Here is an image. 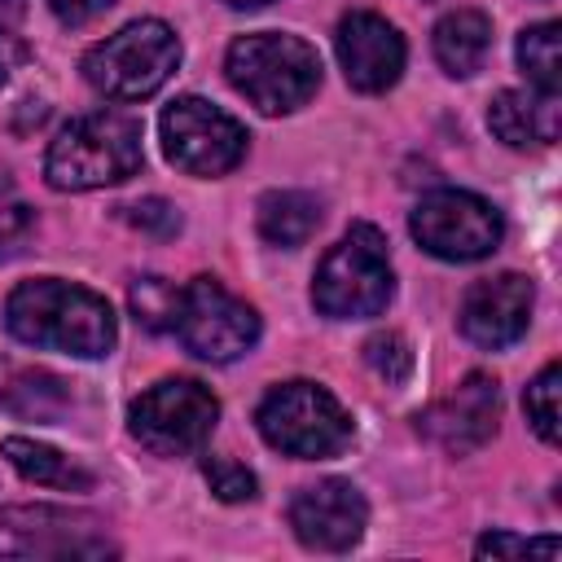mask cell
<instances>
[{
    "label": "cell",
    "instance_id": "ba28073f",
    "mask_svg": "<svg viewBox=\"0 0 562 562\" xmlns=\"http://www.w3.org/2000/svg\"><path fill=\"white\" fill-rule=\"evenodd\" d=\"M408 228H413V237H417V246L426 255L448 259V263L487 259L505 237L501 211L487 198L470 193V189H435V193H426L413 206Z\"/></svg>",
    "mask_w": 562,
    "mask_h": 562
},
{
    "label": "cell",
    "instance_id": "ac0fdd59",
    "mask_svg": "<svg viewBox=\"0 0 562 562\" xmlns=\"http://www.w3.org/2000/svg\"><path fill=\"white\" fill-rule=\"evenodd\" d=\"M430 44H435V61L443 66V75L470 79L474 70H483V61L492 53V22L479 9H457L435 22Z\"/></svg>",
    "mask_w": 562,
    "mask_h": 562
},
{
    "label": "cell",
    "instance_id": "d4e9b609",
    "mask_svg": "<svg viewBox=\"0 0 562 562\" xmlns=\"http://www.w3.org/2000/svg\"><path fill=\"white\" fill-rule=\"evenodd\" d=\"M202 479H206V487H211L220 501H228V505L255 501V492H259V479H255L241 461H233V457H206V461H202Z\"/></svg>",
    "mask_w": 562,
    "mask_h": 562
},
{
    "label": "cell",
    "instance_id": "9c48e42d",
    "mask_svg": "<svg viewBox=\"0 0 562 562\" xmlns=\"http://www.w3.org/2000/svg\"><path fill=\"white\" fill-rule=\"evenodd\" d=\"M176 338L198 360L233 364L259 342V312L233 290H224L215 277H193L189 285H180Z\"/></svg>",
    "mask_w": 562,
    "mask_h": 562
},
{
    "label": "cell",
    "instance_id": "603a6c76",
    "mask_svg": "<svg viewBox=\"0 0 562 562\" xmlns=\"http://www.w3.org/2000/svg\"><path fill=\"white\" fill-rule=\"evenodd\" d=\"M127 303L136 312V321L145 329H176V312H180V290L167 277H136L127 290Z\"/></svg>",
    "mask_w": 562,
    "mask_h": 562
},
{
    "label": "cell",
    "instance_id": "83f0119b",
    "mask_svg": "<svg viewBox=\"0 0 562 562\" xmlns=\"http://www.w3.org/2000/svg\"><path fill=\"white\" fill-rule=\"evenodd\" d=\"M123 220L149 237H176L180 233V211L167 198H140L132 206H123Z\"/></svg>",
    "mask_w": 562,
    "mask_h": 562
},
{
    "label": "cell",
    "instance_id": "9a60e30c",
    "mask_svg": "<svg viewBox=\"0 0 562 562\" xmlns=\"http://www.w3.org/2000/svg\"><path fill=\"white\" fill-rule=\"evenodd\" d=\"M334 48H338V66L347 75V83L356 92H386L400 83L404 75V61H408V48H404V35L378 18V13H347L338 22V35H334Z\"/></svg>",
    "mask_w": 562,
    "mask_h": 562
},
{
    "label": "cell",
    "instance_id": "3957f363",
    "mask_svg": "<svg viewBox=\"0 0 562 562\" xmlns=\"http://www.w3.org/2000/svg\"><path fill=\"white\" fill-rule=\"evenodd\" d=\"M228 83L259 114H290L307 105L321 88V53L285 31H255L228 44Z\"/></svg>",
    "mask_w": 562,
    "mask_h": 562
},
{
    "label": "cell",
    "instance_id": "e0dca14e",
    "mask_svg": "<svg viewBox=\"0 0 562 562\" xmlns=\"http://www.w3.org/2000/svg\"><path fill=\"white\" fill-rule=\"evenodd\" d=\"M75 391L66 378L48 373V369H31V364H13L0 356V408L18 413V417H35V422H57L70 408Z\"/></svg>",
    "mask_w": 562,
    "mask_h": 562
},
{
    "label": "cell",
    "instance_id": "52a82bcc",
    "mask_svg": "<svg viewBox=\"0 0 562 562\" xmlns=\"http://www.w3.org/2000/svg\"><path fill=\"white\" fill-rule=\"evenodd\" d=\"M220 417V400L198 378H162L127 408V430L154 457H189L198 452Z\"/></svg>",
    "mask_w": 562,
    "mask_h": 562
},
{
    "label": "cell",
    "instance_id": "6da1fadb",
    "mask_svg": "<svg viewBox=\"0 0 562 562\" xmlns=\"http://www.w3.org/2000/svg\"><path fill=\"white\" fill-rule=\"evenodd\" d=\"M4 325L26 347L79 360H101L119 342V321L110 303L97 290L61 277H31L13 285L4 299Z\"/></svg>",
    "mask_w": 562,
    "mask_h": 562
},
{
    "label": "cell",
    "instance_id": "8fae6325",
    "mask_svg": "<svg viewBox=\"0 0 562 562\" xmlns=\"http://www.w3.org/2000/svg\"><path fill=\"white\" fill-rule=\"evenodd\" d=\"M119 544L101 518L57 505H4L0 509V558H114Z\"/></svg>",
    "mask_w": 562,
    "mask_h": 562
},
{
    "label": "cell",
    "instance_id": "8992f818",
    "mask_svg": "<svg viewBox=\"0 0 562 562\" xmlns=\"http://www.w3.org/2000/svg\"><path fill=\"white\" fill-rule=\"evenodd\" d=\"M255 426H259L268 448L285 452V457H299V461L338 457L356 435L351 413L316 382L272 386L263 395V404L255 408Z\"/></svg>",
    "mask_w": 562,
    "mask_h": 562
},
{
    "label": "cell",
    "instance_id": "7c38bea8",
    "mask_svg": "<svg viewBox=\"0 0 562 562\" xmlns=\"http://www.w3.org/2000/svg\"><path fill=\"white\" fill-rule=\"evenodd\" d=\"M501 422V386L492 373H465L448 395H439L426 413H417V430L452 457L483 448Z\"/></svg>",
    "mask_w": 562,
    "mask_h": 562
},
{
    "label": "cell",
    "instance_id": "5bb4252c",
    "mask_svg": "<svg viewBox=\"0 0 562 562\" xmlns=\"http://www.w3.org/2000/svg\"><path fill=\"white\" fill-rule=\"evenodd\" d=\"M531 303H536V290L522 272H501V277H483L465 290L461 299V334L483 347V351H501V347H514L527 325H531Z\"/></svg>",
    "mask_w": 562,
    "mask_h": 562
},
{
    "label": "cell",
    "instance_id": "44dd1931",
    "mask_svg": "<svg viewBox=\"0 0 562 562\" xmlns=\"http://www.w3.org/2000/svg\"><path fill=\"white\" fill-rule=\"evenodd\" d=\"M518 66L536 92H558V22H536L518 35Z\"/></svg>",
    "mask_w": 562,
    "mask_h": 562
},
{
    "label": "cell",
    "instance_id": "f1b7e54d",
    "mask_svg": "<svg viewBox=\"0 0 562 562\" xmlns=\"http://www.w3.org/2000/svg\"><path fill=\"white\" fill-rule=\"evenodd\" d=\"M110 4H114V0H48L53 18L66 22V26H83V22H92V18H101Z\"/></svg>",
    "mask_w": 562,
    "mask_h": 562
},
{
    "label": "cell",
    "instance_id": "1f68e13d",
    "mask_svg": "<svg viewBox=\"0 0 562 562\" xmlns=\"http://www.w3.org/2000/svg\"><path fill=\"white\" fill-rule=\"evenodd\" d=\"M224 4H233V9H259V4H268V0H224Z\"/></svg>",
    "mask_w": 562,
    "mask_h": 562
},
{
    "label": "cell",
    "instance_id": "7a4b0ae2",
    "mask_svg": "<svg viewBox=\"0 0 562 562\" xmlns=\"http://www.w3.org/2000/svg\"><path fill=\"white\" fill-rule=\"evenodd\" d=\"M140 158V123L119 110H92L57 132V140L44 154V176L61 193H88L123 184L127 176H136Z\"/></svg>",
    "mask_w": 562,
    "mask_h": 562
},
{
    "label": "cell",
    "instance_id": "cb8c5ba5",
    "mask_svg": "<svg viewBox=\"0 0 562 562\" xmlns=\"http://www.w3.org/2000/svg\"><path fill=\"white\" fill-rule=\"evenodd\" d=\"M364 360H369V369H373L378 378H386L391 386L408 382V373H413V351H408L404 334H395V329L373 334V338L364 342Z\"/></svg>",
    "mask_w": 562,
    "mask_h": 562
},
{
    "label": "cell",
    "instance_id": "277c9868",
    "mask_svg": "<svg viewBox=\"0 0 562 562\" xmlns=\"http://www.w3.org/2000/svg\"><path fill=\"white\" fill-rule=\"evenodd\" d=\"M395 294V272L386 255V237L373 224H351L342 241L321 259L312 281V303L329 321L378 316Z\"/></svg>",
    "mask_w": 562,
    "mask_h": 562
},
{
    "label": "cell",
    "instance_id": "2e32d148",
    "mask_svg": "<svg viewBox=\"0 0 562 562\" xmlns=\"http://www.w3.org/2000/svg\"><path fill=\"white\" fill-rule=\"evenodd\" d=\"M487 127L496 140L509 149H540L558 140L562 127V105L558 92H536V88H505L487 105Z\"/></svg>",
    "mask_w": 562,
    "mask_h": 562
},
{
    "label": "cell",
    "instance_id": "30bf717a",
    "mask_svg": "<svg viewBox=\"0 0 562 562\" xmlns=\"http://www.w3.org/2000/svg\"><path fill=\"white\" fill-rule=\"evenodd\" d=\"M162 154L184 176H224L246 158V127L206 97H176L162 119Z\"/></svg>",
    "mask_w": 562,
    "mask_h": 562
},
{
    "label": "cell",
    "instance_id": "4dcf8cb0",
    "mask_svg": "<svg viewBox=\"0 0 562 562\" xmlns=\"http://www.w3.org/2000/svg\"><path fill=\"white\" fill-rule=\"evenodd\" d=\"M26 18V0H0V35H9Z\"/></svg>",
    "mask_w": 562,
    "mask_h": 562
},
{
    "label": "cell",
    "instance_id": "d6986e66",
    "mask_svg": "<svg viewBox=\"0 0 562 562\" xmlns=\"http://www.w3.org/2000/svg\"><path fill=\"white\" fill-rule=\"evenodd\" d=\"M259 237L272 246H303L321 228V198L303 189H272L259 198Z\"/></svg>",
    "mask_w": 562,
    "mask_h": 562
},
{
    "label": "cell",
    "instance_id": "4fadbf2b",
    "mask_svg": "<svg viewBox=\"0 0 562 562\" xmlns=\"http://www.w3.org/2000/svg\"><path fill=\"white\" fill-rule=\"evenodd\" d=\"M290 527H294L299 544L321 549V553H342L364 536L369 501L347 479H321V483H307L294 492Z\"/></svg>",
    "mask_w": 562,
    "mask_h": 562
},
{
    "label": "cell",
    "instance_id": "484cf974",
    "mask_svg": "<svg viewBox=\"0 0 562 562\" xmlns=\"http://www.w3.org/2000/svg\"><path fill=\"white\" fill-rule=\"evenodd\" d=\"M562 544L558 536H514V531H487L474 540V553L479 558H518V553H544L553 558Z\"/></svg>",
    "mask_w": 562,
    "mask_h": 562
},
{
    "label": "cell",
    "instance_id": "f546056e",
    "mask_svg": "<svg viewBox=\"0 0 562 562\" xmlns=\"http://www.w3.org/2000/svg\"><path fill=\"white\" fill-rule=\"evenodd\" d=\"M22 61H26V48H22L13 35H0V88L9 83V75H13Z\"/></svg>",
    "mask_w": 562,
    "mask_h": 562
},
{
    "label": "cell",
    "instance_id": "ffe728a7",
    "mask_svg": "<svg viewBox=\"0 0 562 562\" xmlns=\"http://www.w3.org/2000/svg\"><path fill=\"white\" fill-rule=\"evenodd\" d=\"M4 461L26 479V483H40V487H61V492H88L92 487V474L83 465H75L66 452H57L53 443H40V439H26V435H9L0 443Z\"/></svg>",
    "mask_w": 562,
    "mask_h": 562
},
{
    "label": "cell",
    "instance_id": "5b68a950",
    "mask_svg": "<svg viewBox=\"0 0 562 562\" xmlns=\"http://www.w3.org/2000/svg\"><path fill=\"white\" fill-rule=\"evenodd\" d=\"M180 66V40L158 18H136L88 48L83 79L110 101L154 97Z\"/></svg>",
    "mask_w": 562,
    "mask_h": 562
},
{
    "label": "cell",
    "instance_id": "4316f807",
    "mask_svg": "<svg viewBox=\"0 0 562 562\" xmlns=\"http://www.w3.org/2000/svg\"><path fill=\"white\" fill-rule=\"evenodd\" d=\"M31 228H35L31 206L13 189H0V259L18 255L26 246V237H31Z\"/></svg>",
    "mask_w": 562,
    "mask_h": 562
},
{
    "label": "cell",
    "instance_id": "7402d4cb",
    "mask_svg": "<svg viewBox=\"0 0 562 562\" xmlns=\"http://www.w3.org/2000/svg\"><path fill=\"white\" fill-rule=\"evenodd\" d=\"M558 395H562V369L558 364H544L527 391H522V408H527V422L536 426V435L544 443H558L562 439V408H558Z\"/></svg>",
    "mask_w": 562,
    "mask_h": 562
}]
</instances>
